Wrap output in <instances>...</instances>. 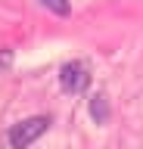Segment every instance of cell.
Listing matches in <instances>:
<instances>
[{
	"mask_svg": "<svg viewBox=\"0 0 143 149\" xmlns=\"http://www.w3.org/2000/svg\"><path fill=\"white\" fill-rule=\"evenodd\" d=\"M47 127H50V118H47V115H34V118L19 121V124L10 130V146H13V149L31 146V143H34V140H38Z\"/></svg>",
	"mask_w": 143,
	"mask_h": 149,
	"instance_id": "1",
	"label": "cell"
},
{
	"mask_svg": "<svg viewBox=\"0 0 143 149\" xmlns=\"http://www.w3.org/2000/svg\"><path fill=\"white\" fill-rule=\"evenodd\" d=\"M59 84L66 93H81L90 84V72H87L84 62H66L62 72H59Z\"/></svg>",
	"mask_w": 143,
	"mask_h": 149,
	"instance_id": "2",
	"label": "cell"
},
{
	"mask_svg": "<svg viewBox=\"0 0 143 149\" xmlns=\"http://www.w3.org/2000/svg\"><path fill=\"white\" fill-rule=\"evenodd\" d=\"M90 115H93L100 124L109 118V106H106V96H103V93H100V96H93V102H90Z\"/></svg>",
	"mask_w": 143,
	"mask_h": 149,
	"instance_id": "3",
	"label": "cell"
},
{
	"mask_svg": "<svg viewBox=\"0 0 143 149\" xmlns=\"http://www.w3.org/2000/svg\"><path fill=\"white\" fill-rule=\"evenodd\" d=\"M40 6H47L50 13H56V16H66L68 13V0H38Z\"/></svg>",
	"mask_w": 143,
	"mask_h": 149,
	"instance_id": "4",
	"label": "cell"
}]
</instances>
